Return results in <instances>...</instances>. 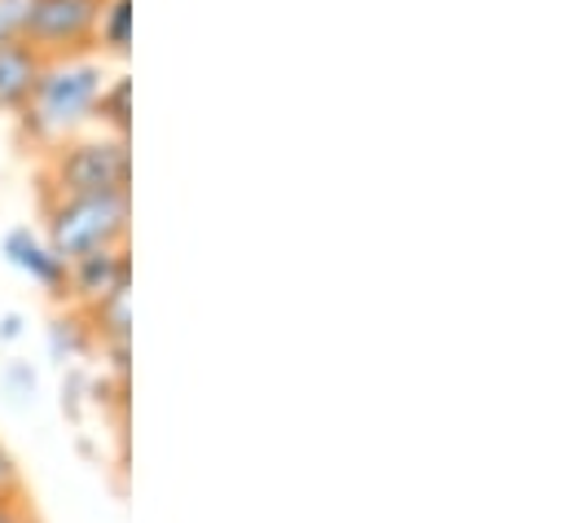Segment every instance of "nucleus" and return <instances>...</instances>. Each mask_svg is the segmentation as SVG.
Instances as JSON below:
<instances>
[{"mask_svg": "<svg viewBox=\"0 0 567 523\" xmlns=\"http://www.w3.org/2000/svg\"><path fill=\"white\" fill-rule=\"evenodd\" d=\"M111 80V66L97 53H75V58H49L35 75L31 98L18 111V132L27 145L40 154L80 136L93 124V106L102 84Z\"/></svg>", "mask_w": 567, "mask_h": 523, "instance_id": "nucleus-1", "label": "nucleus"}, {"mask_svg": "<svg viewBox=\"0 0 567 523\" xmlns=\"http://www.w3.org/2000/svg\"><path fill=\"white\" fill-rule=\"evenodd\" d=\"M133 189V141L111 132H80L40 163V198H80V194H124Z\"/></svg>", "mask_w": 567, "mask_h": 523, "instance_id": "nucleus-2", "label": "nucleus"}, {"mask_svg": "<svg viewBox=\"0 0 567 523\" xmlns=\"http://www.w3.org/2000/svg\"><path fill=\"white\" fill-rule=\"evenodd\" d=\"M44 243L62 260H80L102 247H124L133 229V189L124 194H80V198H40Z\"/></svg>", "mask_w": 567, "mask_h": 523, "instance_id": "nucleus-3", "label": "nucleus"}, {"mask_svg": "<svg viewBox=\"0 0 567 523\" xmlns=\"http://www.w3.org/2000/svg\"><path fill=\"white\" fill-rule=\"evenodd\" d=\"M106 0H31V18L22 40L49 62V58H75L93 53L97 13Z\"/></svg>", "mask_w": 567, "mask_h": 523, "instance_id": "nucleus-4", "label": "nucleus"}, {"mask_svg": "<svg viewBox=\"0 0 567 523\" xmlns=\"http://www.w3.org/2000/svg\"><path fill=\"white\" fill-rule=\"evenodd\" d=\"M115 290H133V256L124 247H102L66 264V308H93Z\"/></svg>", "mask_w": 567, "mask_h": 523, "instance_id": "nucleus-5", "label": "nucleus"}, {"mask_svg": "<svg viewBox=\"0 0 567 523\" xmlns=\"http://www.w3.org/2000/svg\"><path fill=\"white\" fill-rule=\"evenodd\" d=\"M0 252L13 268H22L49 299L66 304V260L44 243V234H35L31 225H13L4 238H0Z\"/></svg>", "mask_w": 567, "mask_h": 523, "instance_id": "nucleus-6", "label": "nucleus"}, {"mask_svg": "<svg viewBox=\"0 0 567 523\" xmlns=\"http://www.w3.org/2000/svg\"><path fill=\"white\" fill-rule=\"evenodd\" d=\"M40 66H44V58L27 40L0 44V115H18L22 111V102L35 89Z\"/></svg>", "mask_w": 567, "mask_h": 523, "instance_id": "nucleus-7", "label": "nucleus"}, {"mask_svg": "<svg viewBox=\"0 0 567 523\" xmlns=\"http://www.w3.org/2000/svg\"><path fill=\"white\" fill-rule=\"evenodd\" d=\"M93 124L111 136H124L133 141V75L128 71H115L102 93H97V106H93Z\"/></svg>", "mask_w": 567, "mask_h": 523, "instance_id": "nucleus-8", "label": "nucleus"}, {"mask_svg": "<svg viewBox=\"0 0 567 523\" xmlns=\"http://www.w3.org/2000/svg\"><path fill=\"white\" fill-rule=\"evenodd\" d=\"M93 53L106 62H124L133 53V0H106L97 13V35H93Z\"/></svg>", "mask_w": 567, "mask_h": 523, "instance_id": "nucleus-9", "label": "nucleus"}, {"mask_svg": "<svg viewBox=\"0 0 567 523\" xmlns=\"http://www.w3.org/2000/svg\"><path fill=\"white\" fill-rule=\"evenodd\" d=\"M49 348H53V357H58L62 366H66V361H84L89 352H97V339H93V330H89V321H84L80 308H66V312L53 317V326H49Z\"/></svg>", "mask_w": 567, "mask_h": 523, "instance_id": "nucleus-10", "label": "nucleus"}, {"mask_svg": "<svg viewBox=\"0 0 567 523\" xmlns=\"http://www.w3.org/2000/svg\"><path fill=\"white\" fill-rule=\"evenodd\" d=\"M27 18H31V0H0V44L22 40Z\"/></svg>", "mask_w": 567, "mask_h": 523, "instance_id": "nucleus-11", "label": "nucleus"}, {"mask_svg": "<svg viewBox=\"0 0 567 523\" xmlns=\"http://www.w3.org/2000/svg\"><path fill=\"white\" fill-rule=\"evenodd\" d=\"M27 498V484H22V471H18V458L4 449L0 440V502H18Z\"/></svg>", "mask_w": 567, "mask_h": 523, "instance_id": "nucleus-12", "label": "nucleus"}, {"mask_svg": "<svg viewBox=\"0 0 567 523\" xmlns=\"http://www.w3.org/2000/svg\"><path fill=\"white\" fill-rule=\"evenodd\" d=\"M0 523H40V515L27 498H18V502H0Z\"/></svg>", "mask_w": 567, "mask_h": 523, "instance_id": "nucleus-13", "label": "nucleus"}, {"mask_svg": "<svg viewBox=\"0 0 567 523\" xmlns=\"http://www.w3.org/2000/svg\"><path fill=\"white\" fill-rule=\"evenodd\" d=\"M18 335H22V317H18V312H4V317H0V339L13 343Z\"/></svg>", "mask_w": 567, "mask_h": 523, "instance_id": "nucleus-14", "label": "nucleus"}]
</instances>
